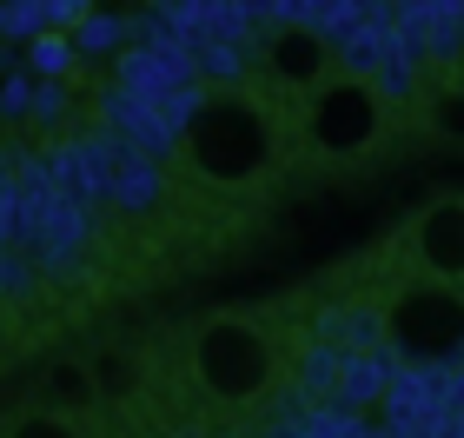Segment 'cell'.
<instances>
[{
  "mask_svg": "<svg viewBox=\"0 0 464 438\" xmlns=\"http://www.w3.org/2000/svg\"><path fill=\"white\" fill-rule=\"evenodd\" d=\"M431 133H464V93L458 87H445L431 100Z\"/></svg>",
  "mask_w": 464,
  "mask_h": 438,
  "instance_id": "8fae6325",
  "label": "cell"
},
{
  "mask_svg": "<svg viewBox=\"0 0 464 438\" xmlns=\"http://www.w3.org/2000/svg\"><path fill=\"white\" fill-rule=\"evenodd\" d=\"M385 346L411 365H451L464 359V286L411 279L385 299Z\"/></svg>",
  "mask_w": 464,
  "mask_h": 438,
  "instance_id": "277c9868",
  "label": "cell"
},
{
  "mask_svg": "<svg viewBox=\"0 0 464 438\" xmlns=\"http://www.w3.org/2000/svg\"><path fill=\"white\" fill-rule=\"evenodd\" d=\"M259 60H266V80L285 93H319L332 80V40L319 27H272Z\"/></svg>",
  "mask_w": 464,
  "mask_h": 438,
  "instance_id": "8992f818",
  "label": "cell"
},
{
  "mask_svg": "<svg viewBox=\"0 0 464 438\" xmlns=\"http://www.w3.org/2000/svg\"><path fill=\"white\" fill-rule=\"evenodd\" d=\"M385 140V100L365 73H332L319 93H305V146L332 166L378 153Z\"/></svg>",
  "mask_w": 464,
  "mask_h": 438,
  "instance_id": "3957f363",
  "label": "cell"
},
{
  "mask_svg": "<svg viewBox=\"0 0 464 438\" xmlns=\"http://www.w3.org/2000/svg\"><path fill=\"white\" fill-rule=\"evenodd\" d=\"M73 67H80L73 40L60 34V27H40L34 47H27V73H34V80H73Z\"/></svg>",
  "mask_w": 464,
  "mask_h": 438,
  "instance_id": "52a82bcc",
  "label": "cell"
},
{
  "mask_svg": "<svg viewBox=\"0 0 464 438\" xmlns=\"http://www.w3.org/2000/svg\"><path fill=\"white\" fill-rule=\"evenodd\" d=\"M47 399H53V412L60 405H87L93 399V372L87 365H53L47 372Z\"/></svg>",
  "mask_w": 464,
  "mask_h": 438,
  "instance_id": "9c48e42d",
  "label": "cell"
},
{
  "mask_svg": "<svg viewBox=\"0 0 464 438\" xmlns=\"http://www.w3.org/2000/svg\"><path fill=\"white\" fill-rule=\"evenodd\" d=\"M120 34H126V27H120L113 14H80V27H73L67 40H73V54H100V47H113Z\"/></svg>",
  "mask_w": 464,
  "mask_h": 438,
  "instance_id": "30bf717a",
  "label": "cell"
},
{
  "mask_svg": "<svg viewBox=\"0 0 464 438\" xmlns=\"http://www.w3.org/2000/svg\"><path fill=\"white\" fill-rule=\"evenodd\" d=\"M186 359H193L199 392L219 399V405H252L279 379V346H272V332L259 319H246V312H213V319L193 332Z\"/></svg>",
  "mask_w": 464,
  "mask_h": 438,
  "instance_id": "7a4b0ae2",
  "label": "cell"
},
{
  "mask_svg": "<svg viewBox=\"0 0 464 438\" xmlns=\"http://www.w3.org/2000/svg\"><path fill=\"white\" fill-rule=\"evenodd\" d=\"M411 259L431 286H464V193H438L411 219Z\"/></svg>",
  "mask_w": 464,
  "mask_h": 438,
  "instance_id": "5b68a950",
  "label": "cell"
},
{
  "mask_svg": "<svg viewBox=\"0 0 464 438\" xmlns=\"http://www.w3.org/2000/svg\"><path fill=\"white\" fill-rule=\"evenodd\" d=\"M7 438H87L67 412H53V405H34V412H20V419L7 425Z\"/></svg>",
  "mask_w": 464,
  "mask_h": 438,
  "instance_id": "ba28073f",
  "label": "cell"
},
{
  "mask_svg": "<svg viewBox=\"0 0 464 438\" xmlns=\"http://www.w3.org/2000/svg\"><path fill=\"white\" fill-rule=\"evenodd\" d=\"M126 385H133V365H126V359H100V365H93V392H107V399H120Z\"/></svg>",
  "mask_w": 464,
  "mask_h": 438,
  "instance_id": "7c38bea8",
  "label": "cell"
},
{
  "mask_svg": "<svg viewBox=\"0 0 464 438\" xmlns=\"http://www.w3.org/2000/svg\"><path fill=\"white\" fill-rule=\"evenodd\" d=\"M272 153H279V127L252 93L226 87L206 93L193 113H186V160L206 186H252L272 173Z\"/></svg>",
  "mask_w": 464,
  "mask_h": 438,
  "instance_id": "6da1fadb",
  "label": "cell"
}]
</instances>
